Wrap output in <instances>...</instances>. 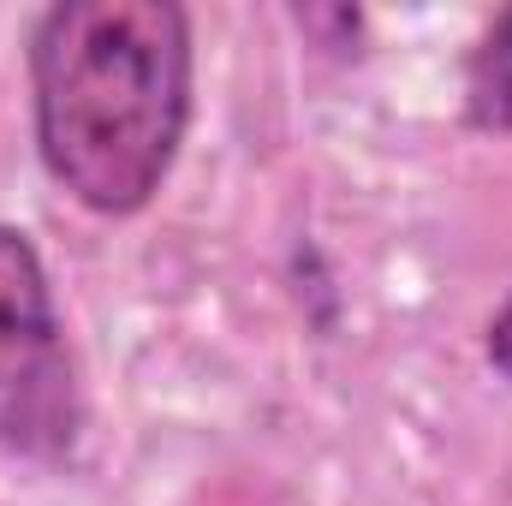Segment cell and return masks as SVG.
Instances as JSON below:
<instances>
[{
  "label": "cell",
  "instance_id": "obj_1",
  "mask_svg": "<svg viewBox=\"0 0 512 506\" xmlns=\"http://www.w3.org/2000/svg\"><path fill=\"white\" fill-rule=\"evenodd\" d=\"M36 143L96 215L143 209L191 120V24L173 0H66L30 48Z\"/></svg>",
  "mask_w": 512,
  "mask_h": 506
},
{
  "label": "cell",
  "instance_id": "obj_2",
  "mask_svg": "<svg viewBox=\"0 0 512 506\" xmlns=\"http://www.w3.org/2000/svg\"><path fill=\"white\" fill-rule=\"evenodd\" d=\"M78 423V370L42 256L18 227H0V447L18 459H66Z\"/></svg>",
  "mask_w": 512,
  "mask_h": 506
},
{
  "label": "cell",
  "instance_id": "obj_3",
  "mask_svg": "<svg viewBox=\"0 0 512 506\" xmlns=\"http://www.w3.org/2000/svg\"><path fill=\"white\" fill-rule=\"evenodd\" d=\"M465 114H471V126H483V131H512V12L495 18V30L471 54Z\"/></svg>",
  "mask_w": 512,
  "mask_h": 506
},
{
  "label": "cell",
  "instance_id": "obj_4",
  "mask_svg": "<svg viewBox=\"0 0 512 506\" xmlns=\"http://www.w3.org/2000/svg\"><path fill=\"white\" fill-rule=\"evenodd\" d=\"M489 358H495V370L512 376V298H507V310L489 322Z\"/></svg>",
  "mask_w": 512,
  "mask_h": 506
}]
</instances>
